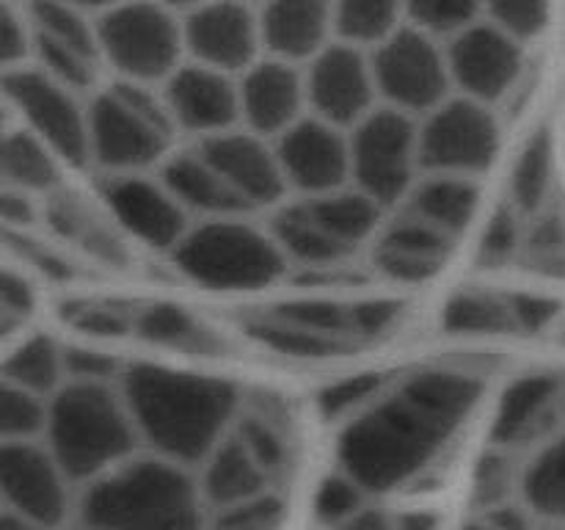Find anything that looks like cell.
I'll list each match as a JSON object with an SVG mask.
<instances>
[{
	"label": "cell",
	"instance_id": "obj_53",
	"mask_svg": "<svg viewBox=\"0 0 565 530\" xmlns=\"http://www.w3.org/2000/svg\"><path fill=\"white\" fill-rule=\"evenodd\" d=\"M533 511L524 502H502V506L486 511L483 522H489L494 530H530L533 524Z\"/></svg>",
	"mask_w": 565,
	"mask_h": 530
},
{
	"label": "cell",
	"instance_id": "obj_24",
	"mask_svg": "<svg viewBox=\"0 0 565 530\" xmlns=\"http://www.w3.org/2000/svg\"><path fill=\"white\" fill-rule=\"evenodd\" d=\"M456 241L403 213L375 235L373 263L381 274L397 282H428L445 268Z\"/></svg>",
	"mask_w": 565,
	"mask_h": 530
},
{
	"label": "cell",
	"instance_id": "obj_32",
	"mask_svg": "<svg viewBox=\"0 0 565 530\" xmlns=\"http://www.w3.org/2000/svg\"><path fill=\"white\" fill-rule=\"evenodd\" d=\"M519 480L522 502L533 517L565 524V431L546 439Z\"/></svg>",
	"mask_w": 565,
	"mask_h": 530
},
{
	"label": "cell",
	"instance_id": "obj_19",
	"mask_svg": "<svg viewBox=\"0 0 565 530\" xmlns=\"http://www.w3.org/2000/svg\"><path fill=\"white\" fill-rule=\"evenodd\" d=\"M160 97L174 130L188 132L196 141H207L241 127L237 77L221 75L207 66L185 61L160 86Z\"/></svg>",
	"mask_w": 565,
	"mask_h": 530
},
{
	"label": "cell",
	"instance_id": "obj_35",
	"mask_svg": "<svg viewBox=\"0 0 565 530\" xmlns=\"http://www.w3.org/2000/svg\"><path fill=\"white\" fill-rule=\"evenodd\" d=\"M441 326H445L447 335L463 337L505 335V331L516 329L508 298L478 290H467L452 296L450 301H447L445 312H441Z\"/></svg>",
	"mask_w": 565,
	"mask_h": 530
},
{
	"label": "cell",
	"instance_id": "obj_23",
	"mask_svg": "<svg viewBox=\"0 0 565 530\" xmlns=\"http://www.w3.org/2000/svg\"><path fill=\"white\" fill-rule=\"evenodd\" d=\"M565 381L555 373H527L505 386L497 403L491 439L500 451L546 439L563 409Z\"/></svg>",
	"mask_w": 565,
	"mask_h": 530
},
{
	"label": "cell",
	"instance_id": "obj_48",
	"mask_svg": "<svg viewBox=\"0 0 565 530\" xmlns=\"http://www.w3.org/2000/svg\"><path fill=\"white\" fill-rule=\"evenodd\" d=\"M119 364L110 353L97 351V348H64V373L66 381L75 384H110Z\"/></svg>",
	"mask_w": 565,
	"mask_h": 530
},
{
	"label": "cell",
	"instance_id": "obj_37",
	"mask_svg": "<svg viewBox=\"0 0 565 530\" xmlns=\"http://www.w3.org/2000/svg\"><path fill=\"white\" fill-rule=\"evenodd\" d=\"M248 331H252L265 348L279 351L292 359H323L342 348V340H334V337H326V335H315V331L301 329V326L285 324V320L274 318V315L248 324Z\"/></svg>",
	"mask_w": 565,
	"mask_h": 530
},
{
	"label": "cell",
	"instance_id": "obj_50",
	"mask_svg": "<svg viewBox=\"0 0 565 530\" xmlns=\"http://www.w3.org/2000/svg\"><path fill=\"white\" fill-rule=\"evenodd\" d=\"M33 309V290L28 285V279L17 271L6 268L3 279H0V326L9 335L14 326H20L22 320L31 315Z\"/></svg>",
	"mask_w": 565,
	"mask_h": 530
},
{
	"label": "cell",
	"instance_id": "obj_36",
	"mask_svg": "<svg viewBox=\"0 0 565 530\" xmlns=\"http://www.w3.org/2000/svg\"><path fill=\"white\" fill-rule=\"evenodd\" d=\"M480 17H483V6L463 3V0H419V3L406 6V25L417 28L419 33L439 44L461 36L467 28L480 22Z\"/></svg>",
	"mask_w": 565,
	"mask_h": 530
},
{
	"label": "cell",
	"instance_id": "obj_7",
	"mask_svg": "<svg viewBox=\"0 0 565 530\" xmlns=\"http://www.w3.org/2000/svg\"><path fill=\"white\" fill-rule=\"evenodd\" d=\"M171 259L185 279L207 290H259L279 279L287 265L274 235L243 219L199 221Z\"/></svg>",
	"mask_w": 565,
	"mask_h": 530
},
{
	"label": "cell",
	"instance_id": "obj_41",
	"mask_svg": "<svg viewBox=\"0 0 565 530\" xmlns=\"http://www.w3.org/2000/svg\"><path fill=\"white\" fill-rule=\"evenodd\" d=\"M364 500L367 491L356 480L348 478L345 473L329 475L315 497V517L329 528H351L364 513Z\"/></svg>",
	"mask_w": 565,
	"mask_h": 530
},
{
	"label": "cell",
	"instance_id": "obj_5",
	"mask_svg": "<svg viewBox=\"0 0 565 530\" xmlns=\"http://www.w3.org/2000/svg\"><path fill=\"white\" fill-rule=\"evenodd\" d=\"M174 132L160 88L116 81L88 99V163L105 177L160 169Z\"/></svg>",
	"mask_w": 565,
	"mask_h": 530
},
{
	"label": "cell",
	"instance_id": "obj_8",
	"mask_svg": "<svg viewBox=\"0 0 565 530\" xmlns=\"http://www.w3.org/2000/svg\"><path fill=\"white\" fill-rule=\"evenodd\" d=\"M99 59L121 83L163 86L182 64L180 9L163 3H116L94 9Z\"/></svg>",
	"mask_w": 565,
	"mask_h": 530
},
{
	"label": "cell",
	"instance_id": "obj_14",
	"mask_svg": "<svg viewBox=\"0 0 565 530\" xmlns=\"http://www.w3.org/2000/svg\"><path fill=\"white\" fill-rule=\"evenodd\" d=\"M452 92L480 105H497L519 86L524 47L497 31L486 17L445 44Z\"/></svg>",
	"mask_w": 565,
	"mask_h": 530
},
{
	"label": "cell",
	"instance_id": "obj_47",
	"mask_svg": "<svg viewBox=\"0 0 565 530\" xmlns=\"http://www.w3.org/2000/svg\"><path fill=\"white\" fill-rule=\"evenodd\" d=\"M281 513H285V502L279 495L268 491V495L241 502V506L215 511L213 530H276Z\"/></svg>",
	"mask_w": 565,
	"mask_h": 530
},
{
	"label": "cell",
	"instance_id": "obj_27",
	"mask_svg": "<svg viewBox=\"0 0 565 530\" xmlns=\"http://www.w3.org/2000/svg\"><path fill=\"white\" fill-rule=\"evenodd\" d=\"M478 204L480 188L475 180L423 174L406 197V210L403 213L434 226L436 232H441L450 241H458L467 232V226L472 224Z\"/></svg>",
	"mask_w": 565,
	"mask_h": 530
},
{
	"label": "cell",
	"instance_id": "obj_49",
	"mask_svg": "<svg viewBox=\"0 0 565 530\" xmlns=\"http://www.w3.org/2000/svg\"><path fill=\"white\" fill-rule=\"evenodd\" d=\"M132 318L136 315H127L121 309L108 307V304H81L70 312V320L77 329L97 337H119L125 331H132Z\"/></svg>",
	"mask_w": 565,
	"mask_h": 530
},
{
	"label": "cell",
	"instance_id": "obj_42",
	"mask_svg": "<svg viewBox=\"0 0 565 530\" xmlns=\"http://www.w3.org/2000/svg\"><path fill=\"white\" fill-rule=\"evenodd\" d=\"M483 17L497 31H502L508 39H513V42L524 47V44L535 42L550 28L552 6L535 3V0H522V3L500 0V3H486Z\"/></svg>",
	"mask_w": 565,
	"mask_h": 530
},
{
	"label": "cell",
	"instance_id": "obj_31",
	"mask_svg": "<svg viewBox=\"0 0 565 530\" xmlns=\"http://www.w3.org/2000/svg\"><path fill=\"white\" fill-rule=\"evenodd\" d=\"M334 42L373 55L406 25V6L390 0H345L334 3Z\"/></svg>",
	"mask_w": 565,
	"mask_h": 530
},
{
	"label": "cell",
	"instance_id": "obj_40",
	"mask_svg": "<svg viewBox=\"0 0 565 530\" xmlns=\"http://www.w3.org/2000/svg\"><path fill=\"white\" fill-rule=\"evenodd\" d=\"M384 375L381 373H356L348 379L334 381L318 395V409L326 420H348L364 412L375 398L384 392Z\"/></svg>",
	"mask_w": 565,
	"mask_h": 530
},
{
	"label": "cell",
	"instance_id": "obj_29",
	"mask_svg": "<svg viewBox=\"0 0 565 530\" xmlns=\"http://www.w3.org/2000/svg\"><path fill=\"white\" fill-rule=\"evenodd\" d=\"M552 193H555V138L550 127H539L513 160L508 204L516 213L539 215L552 204Z\"/></svg>",
	"mask_w": 565,
	"mask_h": 530
},
{
	"label": "cell",
	"instance_id": "obj_16",
	"mask_svg": "<svg viewBox=\"0 0 565 530\" xmlns=\"http://www.w3.org/2000/svg\"><path fill=\"white\" fill-rule=\"evenodd\" d=\"M287 191L301 199L326 197L351 186V138L345 130L307 116L274 141Z\"/></svg>",
	"mask_w": 565,
	"mask_h": 530
},
{
	"label": "cell",
	"instance_id": "obj_18",
	"mask_svg": "<svg viewBox=\"0 0 565 530\" xmlns=\"http://www.w3.org/2000/svg\"><path fill=\"white\" fill-rule=\"evenodd\" d=\"M103 199L110 219L154 252L171 254L191 230V215L180 208L160 177H105Z\"/></svg>",
	"mask_w": 565,
	"mask_h": 530
},
{
	"label": "cell",
	"instance_id": "obj_33",
	"mask_svg": "<svg viewBox=\"0 0 565 530\" xmlns=\"http://www.w3.org/2000/svg\"><path fill=\"white\" fill-rule=\"evenodd\" d=\"M3 384L33 395L53 398L66 384L64 348L47 335H33L22 340L6 359Z\"/></svg>",
	"mask_w": 565,
	"mask_h": 530
},
{
	"label": "cell",
	"instance_id": "obj_43",
	"mask_svg": "<svg viewBox=\"0 0 565 530\" xmlns=\"http://www.w3.org/2000/svg\"><path fill=\"white\" fill-rule=\"evenodd\" d=\"M270 315L285 320V324L315 331V335L334 337V340H342L348 331L353 335L351 307H342V304H334V301H320V298H315V301H292V304H285V307L274 309Z\"/></svg>",
	"mask_w": 565,
	"mask_h": 530
},
{
	"label": "cell",
	"instance_id": "obj_17",
	"mask_svg": "<svg viewBox=\"0 0 565 530\" xmlns=\"http://www.w3.org/2000/svg\"><path fill=\"white\" fill-rule=\"evenodd\" d=\"M66 473L53 453L39 442H9L0 453V489L6 511L36 522L42 528H61L72 511Z\"/></svg>",
	"mask_w": 565,
	"mask_h": 530
},
{
	"label": "cell",
	"instance_id": "obj_39",
	"mask_svg": "<svg viewBox=\"0 0 565 530\" xmlns=\"http://www.w3.org/2000/svg\"><path fill=\"white\" fill-rule=\"evenodd\" d=\"M522 257H527L535 271L565 274V213L557 204L535 215V224L522 241Z\"/></svg>",
	"mask_w": 565,
	"mask_h": 530
},
{
	"label": "cell",
	"instance_id": "obj_22",
	"mask_svg": "<svg viewBox=\"0 0 565 530\" xmlns=\"http://www.w3.org/2000/svg\"><path fill=\"white\" fill-rule=\"evenodd\" d=\"M334 3L274 0L259 6V36L265 59L303 70L334 44Z\"/></svg>",
	"mask_w": 565,
	"mask_h": 530
},
{
	"label": "cell",
	"instance_id": "obj_44",
	"mask_svg": "<svg viewBox=\"0 0 565 530\" xmlns=\"http://www.w3.org/2000/svg\"><path fill=\"white\" fill-rule=\"evenodd\" d=\"M522 241L524 232L519 226L516 210L508 204L491 213V219L486 221L483 235L478 243V263L483 268H502L505 263H511L513 257L522 254Z\"/></svg>",
	"mask_w": 565,
	"mask_h": 530
},
{
	"label": "cell",
	"instance_id": "obj_4",
	"mask_svg": "<svg viewBox=\"0 0 565 530\" xmlns=\"http://www.w3.org/2000/svg\"><path fill=\"white\" fill-rule=\"evenodd\" d=\"M138 442L125 398L110 384L66 381L50 398L44 447L70 480L92 484L132 458Z\"/></svg>",
	"mask_w": 565,
	"mask_h": 530
},
{
	"label": "cell",
	"instance_id": "obj_38",
	"mask_svg": "<svg viewBox=\"0 0 565 530\" xmlns=\"http://www.w3.org/2000/svg\"><path fill=\"white\" fill-rule=\"evenodd\" d=\"M50 398L3 384L0 395V431L9 442H39L47 434Z\"/></svg>",
	"mask_w": 565,
	"mask_h": 530
},
{
	"label": "cell",
	"instance_id": "obj_56",
	"mask_svg": "<svg viewBox=\"0 0 565 530\" xmlns=\"http://www.w3.org/2000/svg\"><path fill=\"white\" fill-rule=\"evenodd\" d=\"M401 530H434V519L425 517V513H414L401 522Z\"/></svg>",
	"mask_w": 565,
	"mask_h": 530
},
{
	"label": "cell",
	"instance_id": "obj_10",
	"mask_svg": "<svg viewBox=\"0 0 565 530\" xmlns=\"http://www.w3.org/2000/svg\"><path fill=\"white\" fill-rule=\"evenodd\" d=\"M373 77L381 108L412 119H425L452 97L445 44L434 42L417 28L403 25L373 55Z\"/></svg>",
	"mask_w": 565,
	"mask_h": 530
},
{
	"label": "cell",
	"instance_id": "obj_3",
	"mask_svg": "<svg viewBox=\"0 0 565 530\" xmlns=\"http://www.w3.org/2000/svg\"><path fill=\"white\" fill-rule=\"evenodd\" d=\"M81 530H202L199 480L160 456H132L86 484L77 497Z\"/></svg>",
	"mask_w": 565,
	"mask_h": 530
},
{
	"label": "cell",
	"instance_id": "obj_28",
	"mask_svg": "<svg viewBox=\"0 0 565 530\" xmlns=\"http://www.w3.org/2000/svg\"><path fill=\"white\" fill-rule=\"evenodd\" d=\"M132 331L149 346L169 348V351L196 353V357H213L224 351V337L180 304H149L132 318Z\"/></svg>",
	"mask_w": 565,
	"mask_h": 530
},
{
	"label": "cell",
	"instance_id": "obj_58",
	"mask_svg": "<svg viewBox=\"0 0 565 530\" xmlns=\"http://www.w3.org/2000/svg\"><path fill=\"white\" fill-rule=\"evenodd\" d=\"M563 409H565V392H563Z\"/></svg>",
	"mask_w": 565,
	"mask_h": 530
},
{
	"label": "cell",
	"instance_id": "obj_57",
	"mask_svg": "<svg viewBox=\"0 0 565 530\" xmlns=\"http://www.w3.org/2000/svg\"><path fill=\"white\" fill-rule=\"evenodd\" d=\"M463 530H494V528H491L489 522H483V519H478V522L467 524V528H463Z\"/></svg>",
	"mask_w": 565,
	"mask_h": 530
},
{
	"label": "cell",
	"instance_id": "obj_51",
	"mask_svg": "<svg viewBox=\"0 0 565 530\" xmlns=\"http://www.w3.org/2000/svg\"><path fill=\"white\" fill-rule=\"evenodd\" d=\"M508 304H511V315L516 329L530 331V335L546 331L555 324L557 315H561V304L544 296H527V293H522V296L508 298Z\"/></svg>",
	"mask_w": 565,
	"mask_h": 530
},
{
	"label": "cell",
	"instance_id": "obj_6",
	"mask_svg": "<svg viewBox=\"0 0 565 530\" xmlns=\"http://www.w3.org/2000/svg\"><path fill=\"white\" fill-rule=\"evenodd\" d=\"M384 208L353 186L315 199H296L276 208L268 232L287 259L331 265L375 241Z\"/></svg>",
	"mask_w": 565,
	"mask_h": 530
},
{
	"label": "cell",
	"instance_id": "obj_20",
	"mask_svg": "<svg viewBox=\"0 0 565 530\" xmlns=\"http://www.w3.org/2000/svg\"><path fill=\"white\" fill-rule=\"evenodd\" d=\"M193 147L213 166L215 174L226 182V188L235 193L246 213L279 208L287 186L279 160H276L274 144L237 127L224 136L196 141Z\"/></svg>",
	"mask_w": 565,
	"mask_h": 530
},
{
	"label": "cell",
	"instance_id": "obj_54",
	"mask_svg": "<svg viewBox=\"0 0 565 530\" xmlns=\"http://www.w3.org/2000/svg\"><path fill=\"white\" fill-rule=\"evenodd\" d=\"M3 219L9 224L28 226L36 219V208H33V199L28 193L20 191H6L3 193Z\"/></svg>",
	"mask_w": 565,
	"mask_h": 530
},
{
	"label": "cell",
	"instance_id": "obj_12",
	"mask_svg": "<svg viewBox=\"0 0 565 530\" xmlns=\"http://www.w3.org/2000/svg\"><path fill=\"white\" fill-rule=\"evenodd\" d=\"M3 94L25 130L72 166L88 163V103L36 66L3 72Z\"/></svg>",
	"mask_w": 565,
	"mask_h": 530
},
{
	"label": "cell",
	"instance_id": "obj_34",
	"mask_svg": "<svg viewBox=\"0 0 565 530\" xmlns=\"http://www.w3.org/2000/svg\"><path fill=\"white\" fill-rule=\"evenodd\" d=\"M232 434L246 445L254 462L265 469L270 480L279 478L290 464V439H287L285 423L279 412L268 406H254L237 414Z\"/></svg>",
	"mask_w": 565,
	"mask_h": 530
},
{
	"label": "cell",
	"instance_id": "obj_13",
	"mask_svg": "<svg viewBox=\"0 0 565 530\" xmlns=\"http://www.w3.org/2000/svg\"><path fill=\"white\" fill-rule=\"evenodd\" d=\"M185 61L221 75L241 77L263 55L259 6L196 3L180 9Z\"/></svg>",
	"mask_w": 565,
	"mask_h": 530
},
{
	"label": "cell",
	"instance_id": "obj_2",
	"mask_svg": "<svg viewBox=\"0 0 565 530\" xmlns=\"http://www.w3.org/2000/svg\"><path fill=\"white\" fill-rule=\"evenodd\" d=\"M119 392L138 439L180 467H202L241 414V398L230 381L158 364L127 370Z\"/></svg>",
	"mask_w": 565,
	"mask_h": 530
},
{
	"label": "cell",
	"instance_id": "obj_55",
	"mask_svg": "<svg viewBox=\"0 0 565 530\" xmlns=\"http://www.w3.org/2000/svg\"><path fill=\"white\" fill-rule=\"evenodd\" d=\"M0 530H50V528H42V524L28 522V519L17 517V513L3 511V519H0Z\"/></svg>",
	"mask_w": 565,
	"mask_h": 530
},
{
	"label": "cell",
	"instance_id": "obj_26",
	"mask_svg": "<svg viewBox=\"0 0 565 530\" xmlns=\"http://www.w3.org/2000/svg\"><path fill=\"white\" fill-rule=\"evenodd\" d=\"M268 484L270 478L265 475V469L254 462L252 453L246 451V445L232 431L204 458L202 478H199L204 506H210L213 511H224V508L241 506V502L254 500V497L268 495Z\"/></svg>",
	"mask_w": 565,
	"mask_h": 530
},
{
	"label": "cell",
	"instance_id": "obj_30",
	"mask_svg": "<svg viewBox=\"0 0 565 530\" xmlns=\"http://www.w3.org/2000/svg\"><path fill=\"white\" fill-rule=\"evenodd\" d=\"M58 160V155L25 127L9 130L3 138V155H0L6 191H20L28 197L55 191L61 182Z\"/></svg>",
	"mask_w": 565,
	"mask_h": 530
},
{
	"label": "cell",
	"instance_id": "obj_46",
	"mask_svg": "<svg viewBox=\"0 0 565 530\" xmlns=\"http://www.w3.org/2000/svg\"><path fill=\"white\" fill-rule=\"evenodd\" d=\"M33 25L25 6H0V64L3 72L33 64Z\"/></svg>",
	"mask_w": 565,
	"mask_h": 530
},
{
	"label": "cell",
	"instance_id": "obj_1",
	"mask_svg": "<svg viewBox=\"0 0 565 530\" xmlns=\"http://www.w3.org/2000/svg\"><path fill=\"white\" fill-rule=\"evenodd\" d=\"M478 401L480 381L463 370L408 375L345 425L337 447L340 473L367 495L412 484L450 445Z\"/></svg>",
	"mask_w": 565,
	"mask_h": 530
},
{
	"label": "cell",
	"instance_id": "obj_52",
	"mask_svg": "<svg viewBox=\"0 0 565 530\" xmlns=\"http://www.w3.org/2000/svg\"><path fill=\"white\" fill-rule=\"evenodd\" d=\"M353 331L356 335H384L401 318V304L397 301H362L351 304Z\"/></svg>",
	"mask_w": 565,
	"mask_h": 530
},
{
	"label": "cell",
	"instance_id": "obj_9",
	"mask_svg": "<svg viewBox=\"0 0 565 530\" xmlns=\"http://www.w3.org/2000/svg\"><path fill=\"white\" fill-rule=\"evenodd\" d=\"M351 138V186L381 208L397 204L412 193L419 174V125L412 116L379 108Z\"/></svg>",
	"mask_w": 565,
	"mask_h": 530
},
{
	"label": "cell",
	"instance_id": "obj_45",
	"mask_svg": "<svg viewBox=\"0 0 565 530\" xmlns=\"http://www.w3.org/2000/svg\"><path fill=\"white\" fill-rule=\"evenodd\" d=\"M516 484V467H513V458L508 456V451H494L486 453L483 458L475 467V480H472V497L475 506H480L483 511L502 506V502L511 500V489Z\"/></svg>",
	"mask_w": 565,
	"mask_h": 530
},
{
	"label": "cell",
	"instance_id": "obj_15",
	"mask_svg": "<svg viewBox=\"0 0 565 530\" xmlns=\"http://www.w3.org/2000/svg\"><path fill=\"white\" fill-rule=\"evenodd\" d=\"M303 83L309 116H318L345 132L381 108L370 55L340 42L329 44L312 64L303 66Z\"/></svg>",
	"mask_w": 565,
	"mask_h": 530
},
{
	"label": "cell",
	"instance_id": "obj_11",
	"mask_svg": "<svg viewBox=\"0 0 565 530\" xmlns=\"http://www.w3.org/2000/svg\"><path fill=\"white\" fill-rule=\"evenodd\" d=\"M417 125L423 174L478 180V174L494 166L500 152V121L489 105L452 94Z\"/></svg>",
	"mask_w": 565,
	"mask_h": 530
},
{
	"label": "cell",
	"instance_id": "obj_21",
	"mask_svg": "<svg viewBox=\"0 0 565 530\" xmlns=\"http://www.w3.org/2000/svg\"><path fill=\"white\" fill-rule=\"evenodd\" d=\"M241 127L274 144L309 116L303 70L274 59H259L237 77Z\"/></svg>",
	"mask_w": 565,
	"mask_h": 530
},
{
	"label": "cell",
	"instance_id": "obj_25",
	"mask_svg": "<svg viewBox=\"0 0 565 530\" xmlns=\"http://www.w3.org/2000/svg\"><path fill=\"white\" fill-rule=\"evenodd\" d=\"M158 177L188 215H199L202 221L246 215V208L237 202L235 193L226 188V182L215 174L196 147L171 152L169 160L160 166Z\"/></svg>",
	"mask_w": 565,
	"mask_h": 530
}]
</instances>
